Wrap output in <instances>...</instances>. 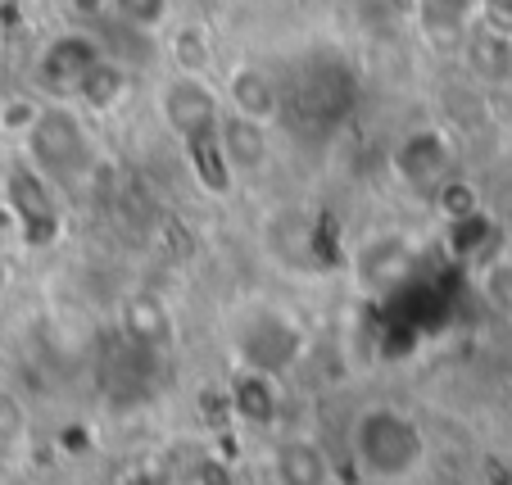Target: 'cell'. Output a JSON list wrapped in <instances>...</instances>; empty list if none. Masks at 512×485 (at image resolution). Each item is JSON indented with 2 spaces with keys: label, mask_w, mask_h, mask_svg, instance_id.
Here are the masks:
<instances>
[{
  "label": "cell",
  "mask_w": 512,
  "mask_h": 485,
  "mask_svg": "<svg viewBox=\"0 0 512 485\" xmlns=\"http://www.w3.org/2000/svg\"><path fill=\"white\" fill-rule=\"evenodd\" d=\"M150 109H155V123L182 146L195 182L209 195H232L236 182L227 177L223 159H218V118H223L218 82L164 68V73L150 82Z\"/></svg>",
  "instance_id": "obj_1"
},
{
  "label": "cell",
  "mask_w": 512,
  "mask_h": 485,
  "mask_svg": "<svg viewBox=\"0 0 512 485\" xmlns=\"http://www.w3.org/2000/svg\"><path fill=\"white\" fill-rule=\"evenodd\" d=\"M345 454L368 485H408L426 467V431L404 404L372 399L358 404L345 427Z\"/></svg>",
  "instance_id": "obj_2"
},
{
  "label": "cell",
  "mask_w": 512,
  "mask_h": 485,
  "mask_svg": "<svg viewBox=\"0 0 512 485\" xmlns=\"http://www.w3.org/2000/svg\"><path fill=\"white\" fill-rule=\"evenodd\" d=\"M309 350V322L295 304L277 295H241L223 313V354L227 363L286 377Z\"/></svg>",
  "instance_id": "obj_3"
},
{
  "label": "cell",
  "mask_w": 512,
  "mask_h": 485,
  "mask_svg": "<svg viewBox=\"0 0 512 485\" xmlns=\"http://www.w3.org/2000/svg\"><path fill=\"white\" fill-rule=\"evenodd\" d=\"M19 155L68 195V191H78V186H87L91 173H96L100 136L78 105L46 100L41 118L32 123V132L19 141Z\"/></svg>",
  "instance_id": "obj_4"
},
{
  "label": "cell",
  "mask_w": 512,
  "mask_h": 485,
  "mask_svg": "<svg viewBox=\"0 0 512 485\" xmlns=\"http://www.w3.org/2000/svg\"><path fill=\"white\" fill-rule=\"evenodd\" d=\"M422 263V236L404 223H381L358 232L354 245L345 254V277H349V291L358 300L381 304L390 295H399L408 286V277L417 272Z\"/></svg>",
  "instance_id": "obj_5"
},
{
  "label": "cell",
  "mask_w": 512,
  "mask_h": 485,
  "mask_svg": "<svg viewBox=\"0 0 512 485\" xmlns=\"http://www.w3.org/2000/svg\"><path fill=\"white\" fill-rule=\"evenodd\" d=\"M0 195L19 218V254H37L64 241L68 232V195L50 177H41L23 155H14L0 173Z\"/></svg>",
  "instance_id": "obj_6"
},
{
  "label": "cell",
  "mask_w": 512,
  "mask_h": 485,
  "mask_svg": "<svg viewBox=\"0 0 512 485\" xmlns=\"http://www.w3.org/2000/svg\"><path fill=\"white\" fill-rule=\"evenodd\" d=\"M109 55V46L87 28H64L55 37L41 41L37 59H32V78L28 87L37 91L41 100H78L87 73Z\"/></svg>",
  "instance_id": "obj_7"
},
{
  "label": "cell",
  "mask_w": 512,
  "mask_h": 485,
  "mask_svg": "<svg viewBox=\"0 0 512 485\" xmlns=\"http://www.w3.org/2000/svg\"><path fill=\"white\" fill-rule=\"evenodd\" d=\"M458 150L454 136L440 123H417L390 146V177L404 186L408 195H431L440 182L454 177Z\"/></svg>",
  "instance_id": "obj_8"
},
{
  "label": "cell",
  "mask_w": 512,
  "mask_h": 485,
  "mask_svg": "<svg viewBox=\"0 0 512 485\" xmlns=\"http://www.w3.org/2000/svg\"><path fill=\"white\" fill-rule=\"evenodd\" d=\"M272 485H340L327 445L309 431H277L263 454Z\"/></svg>",
  "instance_id": "obj_9"
},
{
  "label": "cell",
  "mask_w": 512,
  "mask_h": 485,
  "mask_svg": "<svg viewBox=\"0 0 512 485\" xmlns=\"http://www.w3.org/2000/svg\"><path fill=\"white\" fill-rule=\"evenodd\" d=\"M218 96H223V109L241 118H254V123H277L281 118V82L272 78V68L259 64V59H232L227 68H218Z\"/></svg>",
  "instance_id": "obj_10"
},
{
  "label": "cell",
  "mask_w": 512,
  "mask_h": 485,
  "mask_svg": "<svg viewBox=\"0 0 512 485\" xmlns=\"http://www.w3.org/2000/svg\"><path fill=\"white\" fill-rule=\"evenodd\" d=\"M223 395H227V413H232L245 431H277L281 404H286L281 377L259 372V368H241V363H227Z\"/></svg>",
  "instance_id": "obj_11"
},
{
  "label": "cell",
  "mask_w": 512,
  "mask_h": 485,
  "mask_svg": "<svg viewBox=\"0 0 512 485\" xmlns=\"http://www.w3.org/2000/svg\"><path fill=\"white\" fill-rule=\"evenodd\" d=\"M218 159H223L227 177L236 182V191L254 186L272 164V127L223 109V118H218Z\"/></svg>",
  "instance_id": "obj_12"
},
{
  "label": "cell",
  "mask_w": 512,
  "mask_h": 485,
  "mask_svg": "<svg viewBox=\"0 0 512 485\" xmlns=\"http://www.w3.org/2000/svg\"><path fill=\"white\" fill-rule=\"evenodd\" d=\"M159 41H164L168 68L218 82V68H223V59H218V37H213V28L204 19H186V14H177V19L168 23L164 32H159Z\"/></svg>",
  "instance_id": "obj_13"
},
{
  "label": "cell",
  "mask_w": 512,
  "mask_h": 485,
  "mask_svg": "<svg viewBox=\"0 0 512 485\" xmlns=\"http://www.w3.org/2000/svg\"><path fill=\"white\" fill-rule=\"evenodd\" d=\"M481 19V0H413V28L431 46H463Z\"/></svg>",
  "instance_id": "obj_14"
},
{
  "label": "cell",
  "mask_w": 512,
  "mask_h": 485,
  "mask_svg": "<svg viewBox=\"0 0 512 485\" xmlns=\"http://www.w3.org/2000/svg\"><path fill=\"white\" fill-rule=\"evenodd\" d=\"M127 96H132V68H127L118 55H105L87 73V82H82L73 105H78L87 118H109L127 105Z\"/></svg>",
  "instance_id": "obj_15"
},
{
  "label": "cell",
  "mask_w": 512,
  "mask_h": 485,
  "mask_svg": "<svg viewBox=\"0 0 512 485\" xmlns=\"http://www.w3.org/2000/svg\"><path fill=\"white\" fill-rule=\"evenodd\" d=\"M123 327H127V336H132V340H141V345L159 350V345H168V340H173V313L164 309V300H159V295L136 291L132 300L123 304Z\"/></svg>",
  "instance_id": "obj_16"
},
{
  "label": "cell",
  "mask_w": 512,
  "mask_h": 485,
  "mask_svg": "<svg viewBox=\"0 0 512 485\" xmlns=\"http://www.w3.org/2000/svg\"><path fill=\"white\" fill-rule=\"evenodd\" d=\"M472 286L485 309L512 318V254H481V263L472 268Z\"/></svg>",
  "instance_id": "obj_17"
},
{
  "label": "cell",
  "mask_w": 512,
  "mask_h": 485,
  "mask_svg": "<svg viewBox=\"0 0 512 485\" xmlns=\"http://www.w3.org/2000/svg\"><path fill=\"white\" fill-rule=\"evenodd\" d=\"M105 14L136 37H159L177 19V0H109Z\"/></svg>",
  "instance_id": "obj_18"
},
{
  "label": "cell",
  "mask_w": 512,
  "mask_h": 485,
  "mask_svg": "<svg viewBox=\"0 0 512 485\" xmlns=\"http://www.w3.org/2000/svg\"><path fill=\"white\" fill-rule=\"evenodd\" d=\"M41 109H46V100H41L32 87L5 91V96H0V141L19 146L23 136L32 132V123L41 118Z\"/></svg>",
  "instance_id": "obj_19"
},
{
  "label": "cell",
  "mask_w": 512,
  "mask_h": 485,
  "mask_svg": "<svg viewBox=\"0 0 512 485\" xmlns=\"http://www.w3.org/2000/svg\"><path fill=\"white\" fill-rule=\"evenodd\" d=\"M431 209L440 223H458V218H472L481 214V195L472 191V182H463V177H449V182H440L431 195Z\"/></svg>",
  "instance_id": "obj_20"
},
{
  "label": "cell",
  "mask_w": 512,
  "mask_h": 485,
  "mask_svg": "<svg viewBox=\"0 0 512 485\" xmlns=\"http://www.w3.org/2000/svg\"><path fill=\"white\" fill-rule=\"evenodd\" d=\"M23 427H28V413H23L19 395L0 386V440H5V445H10V440H19Z\"/></svg>",
  "instance_id": "obj_21"
},
{
  "label": "cell",
  "mask_w": 512,
  "mask_h": 485,
  "mask_svg": "<svg viewBox=\"0 0 512 485\" xmlns=\"http://www.w3.org/2000/svg\"><path fill=\"white\" fill-rule=\"evenodd\" d=\"M191 481L195 485H236V467L223 463V458H204V463L195 467Z\"/></svg>",
  "instance_id": "obj_22"
},
{
  "label": "cell",
  "mask_w": 512,
  "mask_h": 485,
  "mask_svg": "<svg viewBox=\"0 0 512 485\" xmlns=\"http://www.w3.org/2000/svg\"><path fill=\"white\" fill-rule=\"evenodd\" d=\"M0 250L19 254V218H14V209H10L5 195H0Z\"/></svg>",
  "instance_id": "obj_23"
},
{
  "label": "cell",
  "mask_w": 512,
  "mask_h": 485,
  "mask_svg": "<svg viewBox=\"0 0 512 485\" xmlns=\"http://www.w3.org/2000/svg\"><path fill=\"white\" fill-rule=\"evenodd\" d=\"M10 291H14V254L0 250V304L10 300Z\"/></svg>",
  "instance_id": "obj_24"
},
{
  "label": "cell",
  "mask_w": 512,
  "mask_h": 485,
  "mask_svg": "<svg viewBox=\"0 0 512 485\" xmlns=\"http://www.w3.org/2000/svg\"><path fill=\"white\" fill-rule=\"evenodd\" d=\"M0 59H5V50H0Z\"/></svg>",
  "instance_id": "obj_25"
}]
</instances>
